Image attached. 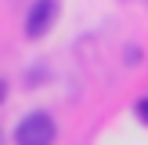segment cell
Instances as JSON below:
<instances>
[{
    "label": "cell",
    "instance_id": "cell-3",
    "mask_svg": "<svg viewBox=\"0 0 148 145\" xmlns=\"http://www.w3.org/2000/svg\"><path fill=\"white\" fill-rule=\"evenodd\" d=\"M134 116H137V120H141L145 127H148V94H145V98H137V105H134Z\"/></svg>",
    "mask_w": 148,
    "mask_h": 145
},
{
    "label": "cell",
    "instance_id": "cell-1",
    "mask_svg": "<svg viewBox=\"0 0 148 145\" xmlns=\"http://www.w3.org/2000/svg\"><path fill=\"white\" fill-rule=\"evenodd\" d=\"M58 127L47 113H29L14 127V145H54Z\"/></svg>",
    "mask_w": 148,
    "mask_h": 145
},
{
    "label": "cell",
    "instance_id": "cell-4",
    "mask_svg": "<svg viewBox=\"0 0 148 145\" xmlns=\"http://www.w3.org/2000/svg\"><path fill=\"white\" fill-rule=\"evenodd\" d=\"M4 98H7V84L0 80V102H4Z\"/></svg>",
    "mask_w": 148,
    "mask_h": 145
},
{
    "label": "cell",
    "instance_id": "cell-2",
    "mask_svg": "<svg viewBox=\"0 0 148 145\" xmlns=\"http://www.w3.org/2000/svg\"><path fill=\"white\" fill-rule=\"evenodd\" d=\"M54 18H58V4L54 0H36V4L29 7V14H25V36L29 40L47 36L51 26H54Z\"/></svg>",
    "mask_w": 148,
    "mask_h": 145
}]
</instances>
